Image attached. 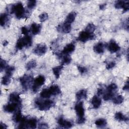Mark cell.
<instances>
[{
    "mask_svg": "<svg viewBox=\"0 0 129 129\" xmlns=\"http://www.w3.org/2000/svg\"><path fill=\"white\" fill-rule=\"evenodd\" d=\"M106 4H101L99 6V8L100 10H103L105 9V7H106Z\"/></svg>",
    "mask_w": 129,
    "mask_h": 129,
    "instance_id": "47",
    "label": "cell"
},
{
    "mask_svg": "<svg viewBox=\"0 0 129 129\" xmlns=\"http://www.w3.org/2000/svg\"><path fill=\"white\" fill-rule=\"evenodd\" d=\"M10 21L9 16L6 13L2 14L0 17V23L2 26L4 27L7 25Z\"/></svg>",
    "mask_w": 129,
    "mask_h": 129,
    "instance_id": "21",
    "label": "cell"
},
{
    "mask_svg": "<svg viewBox=\"0 0 129 129\" xmlns=\"http://www.w3.org/2000/svg\"><path fill=\"white\" fill-rule=\"evenodd\" d=\"M62 69H63V66L61 64L52 68V72L56 79L59 78Z\"/></svg>",
    "mask_w": 129,
    "mask_h": 129,
    "instance_id": "26",
    "label": "cell"
},
{
    "mask_svg": "<svg viewBox=\"0 0 129 129\" xmlns=\"http://www.w3.org/2000/svg\"><path fill=\"white\" fill-rule=\"evenodd\" d=\"M0 64H1V72H2L3 70L6 69L8 67L7 63L6 61V60H5L1 59Z\"/></svg>",
    "mask_w": 129,
    "mask_h": 129,
    "instance_id": "39",
    "label": "cell"
},
{
    "mask_svg": "<svg viewBox=\"0 0 129 129\" xmlns=\"http://www.w3.org/2000/svg\"><path fill=\"white\" fill-rule=\"evenodd\" d=\"M41 26L40 24L37 23H32L30 27V31L33 35H37L41 31Z\"/></svg>",
    "mask_w": 129,
    "mask_h": 129,
    "instance_id": "17",
    "label": "cell"
},
{
    "mask_svg": "<svg viewBox=\"0 0 129 129\" xmlns=\"http://www.w3.org/2000/svg\"><path fill=\"white\" fill-rule=\"evenodd\" d=\"M9 101L10 102L20 104L21 98L19 95L17 93H11L9 96Z\"/></svg>",
    "mask_w": 129,
    "mask_h": 129,
    "instance_id": "20",
    "label": "cell"
},
{
    "mask_svg": "<svg viewBox=\"0 0 129 129\" xmlns=\"http://www.w3.org/2000/svg\"><path fill=\"white\" fill-rule=\"evenodd\" d=\"M21 32L22 34H23L25 35H27L29 32V30L26 27H23L21 28Z\"/></svg>",
    "mask_w": 129,
    "mask_h": 129,
    "instance_id": "42",
    "label": "cell"
},
{
    "mask_svg": "<svg viewBox=\"0 0 129 129\" xmlns=\"http://www.w3.org/2000/svg\"><path fill=\"white\" fill-rule=\"evenodd\" d=\"M114 95H113L112 94H110V93H109L108 92H106L103 95V99L104 100L107 101V100H111V99H113L114 98Z\"/></svg>",
    "mask_w": 129,
    "mask_h": 129,
    "instance_id": "38",
    "label": "cell"
},
{
    "mask_svg": "<svg viewBox=\"0 0 129 129\" xmlns=\"http://www.w3.org/2000/svg\"><path fill=\"white\" fill-rule=\"evenodd\" d=\"M10 12L11 13H14L16 17L18 19L24 18L26 15V11L20 2L12 5L10 9Z\"/></svg>",
    "mask_w": 129,
    "mask_h": 129,
    "instance_id": "1",
    "label": "cell"
},
{
    "mask_svg": "<svg viewBox=\"0 0 129 129\" xmlns=\"http://www.w3.org/2000/svg\"><path fill=\"white\" fill-rule=\"evenodd\" d=\"M94 51L97 53H102L104 51V45L102 42H98L93 47Z\"/></svg>",
    "mask_w": 129,
    "mask_h": 129,
    "instance_id": "18",
    "label": "cell"
},
{
    "mask_svg": "<svg viewBox=\"0 0 129 129\" xmlns=\"http://www.w3.org/2000/svg\"><path fill=\"white\" fill-rule=\"evenodd\" d=\"M114 7L117 9H122L123 13H125L129 9V2L128 1H117L114 4Z\"/></svg>",
    "mask_w": 129,
    "mask_h": 129,
    "instance_id": "7",
    "label": "cell"
},
{
    "mask_svg": "<svg viewBox=\"0 0 129 129\" xmlns=\"http://www.w3.org/2000/svg\"><path fill=\"white\" fill-rule=\"evenodd\" d=\"M72 60V58L69 55H66L63 57L61 61V65L63 66L64 64H69Z\"/></svg>",
    "mask_w": 129,
    "mask_h": 129,
    "instance_id": "34",
    "label": "cell"
},
{
    "mask_svg": "<svg viewBox=\"0 0 129 129\" xmlns=\"http://www.w3.org/2000/svg\"><path fill=\"white\" fill-rule=\"evenodd\" d=\"M32 44V39L30 36L25 35V36L18 39L17 42L16 47L19 50L22 49L23 47H29Z\"/></svg>",
    "mask_w": 129,
    "mask_h": 129,
    "instance_id": "2",
    "label": "cell"
},
{
    "mask_svg": "<svg viewBox=\"0 0 129 129\" xmlns=\"http://www.w3.org/2000/svg\"><path fill=\"white\" fill-rule=\"evenodd\" d=\"M76 97L78 101H80L82 99H86L87 97V92L85 89H82L77 92Z\"/></svg>",
    "mask_w": 129,
    "mask_h": 129,
    "instance_id": "19",
    "label": "cell"
},
{
    "mask_svg": "<svg viewBox=\"0 0 129 129\" xmlns=\"http://www.w3.org/2000/svg\"><path fill=\"white\" fill-rule=\"evenodd\" d=\"M37 119L35 118H31L26 120L25 127L26 128H35L37 126Z\"/></svg>",
    "mask_w": 129,
    "mask_h": 129,
    "instance_id": "15",
    "label": "cell"
},
{
    "mask_svg": "<svg viewBox=\"0 0 129 129\" xmlns=\"http://www.w3.org/2000/svg\"><path fill=\"white\" fill-rule=\"evenodd\" d=\"M123 97L122 95H117L116 97H114V98H113V102L115 104H119L123 101Z\"/></svg>",
    "mask_w": 129,
    "mask_h": 129,
    "instance_id": "32",
    "label": "cell"
},
{
    "mask_svg": "<svg viewBox=\"0 0 129 129\" xmlns=\"http://www.w3.org/2000/svg\"><path fill=\"white\" fill-rule=\"evenodd\" d=\"M75 110L78 117V118L84 117L85 109L83 106V103L82 101H79L76 104L75 106Z\"/></svg>",
    "mask_w": 129,
    "mask_h": 129,
    "instance_id": "8",
    "label": "cell"
},
{
    "mask_svg": "<svg viewBox=\"0 0 129 129\" xmlns=\"http://www.w3.org/2000/svg\"><path fill=\"white\" fill-rule=\"evenodd\" d=\"M95 35L94 33H90L86 31H82L80 33L77 40L83 42H85L89 40L94 39Z\"/></svg>",
    "mask_w": 129,
    "mask_h": 129,
    "instance_id": "5",
    "label": "cell"
},
{
    "mask_svg": "<svg viewBox=\"0 0 129 129\" xmlns=\"http://www.w3.org/2000/svg\"><path fill=\"white\" fill-rule=\"evenodd\" d=\"M96 28V27L94 24H93L92 23H89L88 24V25L86 27L85 31H86L90 33H94L93 32L95 30Z\"/></svg>",
    "mask_w": 129,
    "mask_h": 129,
    "instance_id": "30",
    "label": "cell"
},
{
    "mask_svg": "<svg viewBox=\"0 0 129 129\" xmlns=\"http://www.w3.org/2000/svg\"><path fill=\"white\" fill-rule=\"evenodd\" d=\"M40 95L43 98H48L51 95L49 89H44L40 92Z\"/></svg>",
    "mask_w": 129,
    "mask_h": 129,
    "instance_id": "29",
    "label": "cell"
},
{
    "mask_svg": "<svg viewBox=\"0 0 129 129\" xmlns=\"http://www.w3.org/2000/svg\"><path fill=\"white\" fill-rule=\"evenodd\" d=\"M76 15L77 14H76V12H71L67 16V18H66L64 22L71 24L75 21L76 17Z\"/></svg>",
    "mask_w": 129,
    "mask_h": 129,
    "instance_id": "25",
    "label": "cell"
},
{
    "mask_svg": "<svg viewBox=\"0 0 129 129\" xmlns=\"http://www.w3.org/2000/svg\"><path fill=\"white\" fill-rule=\"evenodd\" d=\"M1 126H2V127L3 128H7V125H6L5 124H4V123H2V122L1 123Z\"/></svg>",
    "mask_w": 129,
    "mask_h": 129,
    "instance_id": "48",
    "label": "cell"
},
{
    "mask_svg": "<svg viewBox=\"0 0 129 129\" xmlns=\"http://www.w3.org/2000/svg\"><path fill=\"white\" fill-rule=\"evenodd\" d=\"M48 14L44 12L42 13L41 14H40L39 16V18L40 21L41 22H44L45 21H46L48 19Z\"/></svg>",
    "mask_w": 129,
    "mask_h": 129,
    "instance_id": "36",
    "label": "cell"
},
{
    "mask_svg": "<svg viewBox=\"0 0 129 129\" xmlns=\"http://www.w3.org/2000/svg\"><path fill=\"white\" fill-rule=\"evenodd\" d=\"M78 70L81 74H84L87 72V69L85 67L82 66H78Z\"/></svg>",
    "mask_w": 129,
    "mask_h": 129,
    "instance_id": "40",
    "label": "cell"
},
{
    "mask_svg": "<svg viewBox=\"0 0 129 129\" xmlns=\"http://www.w3.org/2000/svg\"><path fill=\"white\" fill-rule=\"evenodd\" d=\"M20 105V103H13L11 102L10 103L7 104L4 106V110L7 112L9 113H12L16 110L17 108Z\"/></svg>",
    "mask_w": 129,
    "mask_h": 129,
    "instance_id": "10",
    "label": "cell"
},
{
    "mask_svg": "<svg viewBox=\"0 0 129 129\" xmlns=\"http://www.w3.org/2000/svg\"><path fill=\"white\" fill-rule=\"evenodd\" d=\"M36 1H29L27 3L28 8L30 10H32L33 9L36 5Z\"/></svg>",
    "mask_w": 129,
    "mask_h": 129,
    "instance_id": "37",
    "label": "cell"
},
{
    "mask_svg": "<svg viewBox=\"0 0 129 129\" xmlns=\"http://www.w3.org/2000/svg\"><path fill=\"white\" fill-rule=\"evenodd\" d=\"M123 90L125 91H128V81H127L125 83L123 87Z\"/></svg>",
    "mask_w": 129,
    "mask_h": 129,
    "instance_id": "44",
    "label": "cell"
},
{
    "mask_svg": "<svg viewBox=\"0 0 129 129\" xmlns=\"http://www.w3.org/2000/svg\"><path fill=\"white\" fill-rule=\"evenodd\" d=\"M115 66V63L114 61H111L110 62H109L108 63H107L106 66V68L108 70H110L113 68L114 67V66Z\"/></svg>",
    "mask_w": 129,
    "mask_h": 129,
    "instance_id": "41",
    "label": "cell"
},
{
    "mask_svg": "<svg viewBox=\"0 0 129 129\" xmlns=\"http://www.w3.org/2000/svg\"><path fill=\"white\" fill-rule=\"evenodd\" d=\"M57 29L58 31L62 32L63 33H69L71 31V24L64 22L62 24L59 25L57 27Z\"/></svg>",
    "mask_w": 129,
    "mask_h": 129,
    "instance_id": "13",
    "label": "cell"
},
{
    "mask_svg": "<svg viewBox=\"0 0 129 129\" xmlns=\"http://www.w3.org/2000/svg\"><path fill=\"white\" fill-rule=\"evenodd\" d=\"M22 117V114H21V111L20 110H17L15 114H14L13 116V120H14V121H15V122H20V121L21 120Z\"/></svg>",
    "mask_w": 129,
    "mask_h": 129,
    "instance_id": "27",
    "label": "cell"
},
{
    "mask_svg": "<svg viewBox=\"0 0 129 129\" xmlns=\"http://www.w3.org/2000/svg\"><path fill=\"white\" fill-rule=\"evenodd\" d=\"M49 90L51 95H57L59 94L61 92L59 87L56 85H53L49 87Z\"/></svg>",
    "mask_w": 129,
    "mask_h": 129,
    "instance_id": "22",
    "label": "cell"
},
{
    "mask_svg": "<svg viewBox=\"0 0 129 129\" xmlns=\"http://www.w3.org/2000/svg\"><path fill=\"white\" fill-rule=\"evenodd\" d=\"M33 78L30 75H25L20 78V82L23 89L27 90L30 85Z\"/></svg>",
    "mask_w": 129,
    "mask_h": 129,
    "instance_id": "6",
    "label": "cell"
},
{
    "mask_svg": "<svg viewBox=\"0 0 129 129\" xmlns=\"http://www.w3.org/2000/svg\"><path fill=\"white\" fill-rule=\"evenodd\" d=\"M114 118L116 120L121 121H127L128 120V118L126 116L123 115L122 113L121 112H116L115 114Z\"/></svg>",
    "mask_w": 129,
    "mask_h": 129,
    "instance_id": "23",
    "label": "cell"
},
{
    "mask_svg": "<svg viewBox=\"0 0 129 129\" xmlns=\"http://www.w3.org/2000/svg\"><path fill=\"white\" fill-rule=\"evenodd\" d=\"M38 128H48V126L46 124L43 123L39 125Z\"/></svg>",
    "mask_w": 129,
    "mask_h": 129,
    "instance_id": "46",
    "label": "cell"
},
{
    "mask_svg": "<svg viewBox=\"0 0 129 129\" xmlns=\"http://www.w3.org/2000/svg\"><path fill=\"white\" fill-rule=\"evenodd\" d=\"M75 49V46L74 43H71L68 44L62 50V53L66 55H68L69 54L73 52Z\"/></svg>",
    "mask_w": 129,
    "mask_h": 129,
    "instance_id": "14",
    "label": "cell"
},
{
    "mask_svg": "<svg viewBox=\"0 0 129 129\" xmlns=\"http://www.w3.org/2000/svg\"><path fill=\"white\" fill-rule=\"evenodd\" d=\"M45 78L43 76H38L34 80V83L32 87V91L34 93H36L39 88L44 84Z\"/></svg>",
    "mask_w": 129,
    "mask_h": 129,
    "instance_id": "4",
    "label": "cell"
},
{
    "mask_svg": "<svg viewBox=\"0 0 129 129\" xmlns=\"http://www.w3.org/2000/svg\"><path fill=\"white\" fill-rule=\"evenodd\" d=\"M37 66V62L35 60H31L28 62L26 65V68L27 70H30L34 68Z\"/></svg>",
    "mask_w": 129,
    "mask_h": 129,
    "instance_id": "31",
    "label": "cell"
},
{
    "mask_svg": "<svg viewBox=\"0 0 129 129\" xmlns=\"http://www.w3.org/2000/svg\"><path fill=\"white\" fill-rule=\"evenodd\" d=\"M107 48L111 53H115L120 49V47L114 40H111L107 45Z\"/></svg>",
    "mask_w": 129,
    "mask_h": 129,
    "instance_id": "11",
    "label": "cell"
},
{
    "mask_svg": "<svg viewBox=\"0 0 129 129\" xmlns=\"http://www.w3.org/2000/svg\"><path fill=\"white\" fill-rule=\"evenodd\" d=\"M47 51V47L45 44H38L34 48L33 53L38 56H41L45 53Z\"/></svg>",
    "mask_w": 129,
    "mask_h": 129,
    "instance_id": "9",
    "label": "cell"
},
{
    "mask_svg": "<svg viewBox=\"0 0 129 129\" xmlns=\"http://www.w3.org/2000/svg\"><path fill=\"white\" fill-rule=\"evenodd\" d=\"M85 122V117L78 118V119L77 120V122L78 124H83Z\"/></svg>",
    "mask_w": 129,
    "mask_h": 129,
    "instance_id": "43",
    "label": "cell"
},
{
    "mask_svg": "<svg viewBox=\"0 0 129 129\" xmlns=\"http://www.w3.org/2000/svg\"><path fill=\"white\" fill-rule=\"evenodd\" d=\"M11 81V77L6 75L4 76L2 80V84L4 85H9Z\"/></svg>",
    "mask_w": 129,
    "mask_h": 129,
    "instance_id": "33",
    "label": "cell"
},
{
    "mask_svg": "<svg viewBox=\"0 0 129 129\" xmlns=\"http://www.w3.org/2000/svg\"><path fill=\"white\" fill-rule=\"evenodd\" d=\"M15 70V68L13 66H8L6 69V75L11 77Z\"/></svg>",
    "mask_w": 129,
    "mask_h": 129,
    "instance_id": "35",
    "label": "cell"
},
{
    "mask_svg": "<svg viewBox=\"0 0 129 129\" xmlns=\"http://www.w3.org/2000/svg\"><path fill=\"white\" fill-rule=\"evenodd\" d=\"M58 124L62 127L69 128H71L73 126V124L70 121H68L64 119V118L62 117H60L57 120Z\"/></svg>",
    "mask_w": 129,
    "mask_h": 129,
    "instance_id": "12",
    "label": "cell"
},
{
    "mask_svg": "<svg viewBox=\"0 0 129 129\" xmlns=\"http://www.w3.org/2000/svg\"><path fill=\"white\" fill-rule=\"evenodd\" d=\"M106 89L107 92L115 95L117 90V86L114 83H112L107 86Z\"/></svg>",
    "mask_w": 129,
    "mask_h": 129,
    "instance_id": "24",
    "label": "cell"
},
{
    "mask_svg": "<svg viewBox=\"0 0 129 129\" xmlns=\"http://www.w3.org/2000/svg\"><path fill=\"white\" fill-rule=\"evenodd\" d=\"M91 102L93 107L94 108L97 109L100 106L102 101H101V99L99 97H98L97 95H94L92 97Z\"/></svg>",
    "mask_w": 129,
    "mask_h": 129,
    "instance_id": "16",
    "label": "cell"
},
{
    "mask_svg": "<svg viewBox=\"0 0 129 129\" xmlns=\"http://www.w3.org/2000/svg\"><path fill=\"white\" fill-rule=\"evenodd\" d=\"M95 124L98 127H102L106 125L107 121L104 118H99L95 121Z\"/></svg>",
    "mask_w": 129,
    "mask_h": 129,
    "instance_id": "28",
    "label": "cell"
},
{
    "mask_svg": "<svg viewBox=\"0 0 129 129\" xmlns=\"http://www.w3.org/2000/svg\"><path fill=\"white\" fill-rule=\"evenodd\" d=\"M8 44V42L7 40H5V41L3 42V44L4 46H6Z\"/></svg>",
    "mask_w": 129,
    "mask_h": 129,
    "instance_id": "49",
    "label": "cell"
},
{
    "mask_svg": "<svg viewBox=\"0 0 129 129\" xmlns=\"http://www.w3.org/2000/svg\"><path fill=\"white\" fill-rule=\"evenodd\" d=\"M103 93V89L102 88H99L97 90V95L98 96H100L101 95H102Z\"/></svg>",
    "mask_w": 129,
    "mask_h": 129,
    "instance_id": "45",
    "label": "cell"
},
{
    "mask_svg": "<svg viewBox=\"0 0 129 129\" xmlns=\"http://www.w3.org/2000/svg\"><path fill=\"white\" fill-rule=\"evenodd\" d=\"M35 104L40 110H47L54 105V102L50 100H46L41 101L39 99H36L35 101Z\"/></svg>",
    "mask_w": 129,
    "mask_h": 129,
    "instance_id": "3",
    "label": "cell"
}]
</instances>
